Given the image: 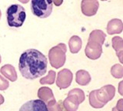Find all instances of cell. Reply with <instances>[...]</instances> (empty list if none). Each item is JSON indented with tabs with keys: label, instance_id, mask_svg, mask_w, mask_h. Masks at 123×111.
Wrapping results in <instances>:
<instances>
[{
	"label": "cell",
	"instance_id": "1",
	"mask_svg": "<svg viewBox=\"0 0 123 111\" xmlns=\"http://www.w3.org/2000/svg\"><path fill=\"white\" fill-rule=\"evenodd\" d=\"M46 56L36 49H26L18 60V70L26 79L33 80L45 75L47 71Z\"/></svg>",
	"mask_w": 123,
	"mask_h": 111
},
{
	"label": "cell",
	"instance_id": "2",
	"mask_svg": "<svg viewBox=\"0 0 123 111\" xmlns=\"http://www.w3.org/2000/svg\"><path fill=\"white\" fill-rule=\"evenodd\" d=\"M6 16L7 24L9 27L19 28L22 26L25 21V9L21 5L12 4L7 8Z\"/></svg>",
	"mask_w": 123,
	"mask_h": 111
},
{
	"label": "cell",
	"instance_id": "3",
	"mask_svg": "<svg viewBox=\"0 0 123 111\" xmlns=\"http://www.w3.org/2000/svg\"><path fill=\"white\" fill-rule=\"evenodd\" d=\"M52 9V0H31V12L38 19H46L50 16Z\"/></svg>",
	"mask_w": 123,
	"mask_h": 111
},
{
	"label": "cell",
	"instance_id": "4",
	"mask_svg": "<svg viewBox=\"0 0 123 111\" xmlns=\"http://www.w3.org/2000/svg\"><path fill=\"white\" fill-rule=\"evenodd\" d=\"M18 111H49L48 106L42 99H31L25 102Z\"/></svg>",
	"mask_w": 123,
	"mask_h": 111
}]
</instances>
